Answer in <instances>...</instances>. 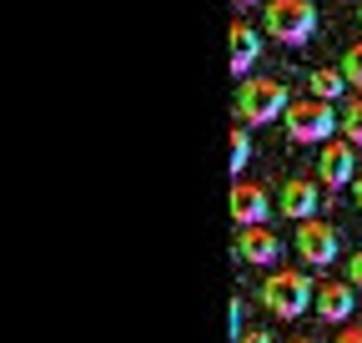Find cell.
I'll return each instance as SVG.
<instances>
[{
  "instance_id": "1",
  "label": "cell",
  "mask_w": 362,
  "mask_h": 343,
  "mask_svg": "<svg viewBox=\"0 0 362 343\" xmlns=\"http://www.w3.org/2000/svg\"><path fill=\"white\" fill-rule=\"evenodd\" d=\"M287 106H292L287 86L272 81V76H247L237 86V116H242V126H267V121L287 116Z\"/></svg>"
},
{
  "instance_id": "2",
  "label": "cell",
  "mask_w": 362,
  "mask_h": 343,
  "mask_svg": "<svg viewBox=\"0 0 362 343\" xmlns=\"http://www.w3.org/2000/svg\"><path fill=\"white\" fill-rule=\"evenodd\" d=\"M262 303H267L272 318H302V308L317 303V283L302 268H277L262 283Z\"/></svg>"
},
{
  "instance_id": "3",
  "label": "cell",
  "mask_w": 362,
  "mask_h": 343,
  "mask_svg": "<svg viewBox=\"0 0 362 343\" xmlns=\"http://www.w3.org/2000/svg\"><path fill=\"white\" fill-rule=\"evenodd\" d=\"M262 26H267L272 40H282V46H307L317 35V11H312V0H267Z\"/></svg>"
},
{
  "instance_id": "4",
  "label": "cell",
  "mask_w": 362,
  "mask_h": 343,
  "mask_svg": "<svg viewBox=\"0 0 362 343\" xmlns=\"http://www.w3.org/2000/svg\"><path fill=\"white\" fill-rule=\"evenodd\" d=\"M282 121H287V137H292L297 147H327V137L337 132V111H332V101H317V96L292 101Z\"/></svg>"
},
{
  "instance_id": "5",
  "label": "cell",
  "mask_w": 362,
  "mask_h": 343,
  "mask_svg": "<svg viewBox=\"0 0 362 343\" xmlns=\"http://www.w3.org/2000/svg\"><path fill=\"white\" fill-rule=\"evenodd\" d=\"M297 252H302V263L307 268H327V263H337V252H342V237H337V227L332 223H297Z\"/></svg>"
},
{
  "instance_id": "6",
  "label": "cell",
  "mask_w": 362,
  "mask_h": 343,
  "mask_svg": "<svg viewBox=\"0 0 362 343\" xmlns=\"http://www.w3.org/2000/svg\"><path fill=\"white\" fill-rule=\"evenodd\" d=\"M317 172H322V187L342 192L347 182H357V147L352 142H327L322 157H317Z\"/></svg>"
},
{
  "instance_id": "7",
  "label": "cell",
  "mask_w": 362,
  "mask_h": 343,
  "mask_svg": "<svg viewBox=\"0 0 362 343\" xmlns=\"http://www.w3.org/2000/svg\"><path fill=\"white\" fill-rule=\"evenodd\" d=\"M237 252H242V263H252V268H272L282 257V237L272 232L267 223L262 227H242L237 232Z\"/></svg>"
},
{
  "instance_id": "8",
  "label": "cell",
  "mask_w": 362,
  "mask_h": 343,
  "mask_svg": "<svg viewBox=\"0 0 362 343\" xmlns=\"http://www.w3.org/2000/svg\"><path fill=\"white\" fill-rule=\"evenodd\" d=\"M226 46H232V51H226V66H232V76H242V81H247V71L262 61V30H257V26H247V21H237V26H232V35H226Z\"/></svg>"
},
{
  "instance_id": "9",
  "label": "cell",
  "mask_w": 362,
  "mask_h": 343,
  "mask_svg": "<svg viewBox=\"0 0 362 343\" xmlns=\"http://www.w3.org/2000/svg\"><path fill=\"white\" fill-rule=\"evenodd\" d=\"M232 218H237V227H262V223L272 218V197H267V187L237 182V187H232Z\"/></svg>"
},
{
  "instance_id": "10",
  "label": "cell",
  "mask_w": 362,
  "mask_h": 343,
  "mask_svg": "<svg viewBox=\"0 0 362 343\" xmlns=\"http://www.w3.org/2000/svg\"><path fill=\"white\" fill-rule=\"evenodd\" d=\"M282 212L287 218H297V223H312L317 218V202H322V192H317V182H307V177H292V182H282Z\"/></svg>"
},
{
  "instance_id": "11",
  "label": "cell",
  "mask_w": 362,
  "mask_h": 343,
  "mask_svg": "<svg viewBox=\"0 0 362 343\" xmlns=\"http://www.w3.org/2000/svg\"><path fill=\"white\" fill-rule=\"evenodd\" d=\"M317 313L327 323H347L352 318V283H317Z\"/></svg>"
},
{
  "instance_id": "12",
  "label": "cell",
  "mask_w": 362,
  "mask_h": 343,
  "mask_svg": "<svg viewBox=\"0 0 362 343\" xmlns=\"http://www.w3.org/2000/svg\"><path fill=\"white\" fill-rule=\"evenodd\" d=\"M342 86H347V76L332 71V66H317V71L307 76V91H312L317 101H337V96H342Z\"/></svg>"
},
{
  "instance_id": "13",
  "label": "cell",
  "mask_w": 362,
  "mask_h": 343,
  "mask_svg": "<svg viewBox=\"0 0 362 343\" xmlns=\"http://www.w3.org/2000/svg\"><path fill=\"white\" fill-rule=\"evenodd\" d=\"M342 142L362 147V96H352V101L342 106Z\"/></svg>"
},
{
  "instance_id": "14",
  "label": "cell",
  "mask_w": 362,
  "mask_h": 343,
  "mask_svg": "<svg viewBox=\"0 0 362 343\" xmlns=\"http://www.w3.org/2000/svg\"><path fill=\"white\" fill-rule=\"evenodd\" d=\"M226 152H232V172H247V162H252V137L242 132V126L232 132V147H226Z\"/></svg>"
},
{
  "instance_id": "15",
  "label": "cell",
  "mask_w": 362,
  "mask_h": 343,
  "mask_svg": "<svg viewBox=\"0 0 362 343\" xmlns=\"http://www.w3.org/2000/svg\"><path fill=\"white\" fill-rule=\"evenodd\" d=\"M342 76H347V86H357V91H362V40H357V46H347V56H342Z\"/></svg>"
},
{
  "instance_id": "16",
  "label": "cell",
  "mask_w": 362,
  "mask_h": 343,
  "mask_svg": "<svg viewBox=\"0 0 362 343\" xmlns=\"http://www.w3.org/2000/svg\"><path fill=\"white\" fill-rule=\"evenodd\" d=\"M347 283H352V288H362V247L347 257Z\"/></svg>"
},
{
  "instance_id": "17",
  "label": "cell",
  "mask_w": 362,
  "mask_h": 343,
  "mask_svg": "<svg viewBox=\"0 0 362 343\" xmlns=\"http://www.w3.org/2000/svg\"><path fill=\"white\" fill-rule=\"evenodd\" d=\"M237 343H272V333H262V328H247V333H237Z\"/></svg>"
},
{
  "instance_id": "18",
  "label": "cell",
  "mask_w": 362,
  "mask_h": 343,
  "mask_svg": "<svg viewBox=\"0 0 362 343\" xmlns=\"http://www.w3.org/2000/svg\"><path fill=\"white\" fill-rule=\"evenodd\" d=\"M332 343H362V328H342V333H337Z\"/></svg>"
},
{
  "instance_id": "19",
  "label": "cell",
  "mask_w": 362,
  "mask_h": 343,
  "mask_svg": "<svg viewBox=\"0 0 362 343\" xmlns=\"http://www.w3.org/2000/svg\"><path fill=\"white\" fill-rule=\"evenodd\" d=\"M352 202L362 207V172H357V182H352Z\"/></svg>"
},
{
  "instance_id": "20",
  "label": "cell",
  "mask_w": 362,
  "mask_h": 343,
  "mask_svg": "<svg viewBox=\"0 0 362 343\" xmlns=\"http://www.w3.org/2000/svg\"><path fill=\"white\" fill-rule=\"evenodd\" d=\"M232 6H237V11H252V6H262V0H232Z\"/></svg>"
},
{
  "instance_id": "21",
  "label": "cell",
  "mask_w": 362,
  "mask_h": 343,
  "mask_svg": "<svg viewBox=\"0 0 362 343\" xmlns=\"http://www.w3.org/2000/svg\"><path fill=\"white\" fill-rule=\"evenodd\" d=\"M292 343H312V338H292Z\"/></svg>"
},
{
  "instance_id": "22",
  "label": "cell",
  "mask_w": 362,
  "mask_h": 343,
  "mask_svg": "<svg viewBox=\"0 0 362 343\" xmlns=\"http://www.w3.org/2000/svg\"><path fill=\"white\" fill-rule=\"evenodd\" d=\"M357 21H362V11H357Z\"/></svg>"
},
{
  "instance_id": "23",
  "label": "cell",
  "mask_w": 362,
  "mask_h": 343,
  "mask_svg": "<svg viewBox=\"0 0 362 343\" xmlns=\"http://www.w3.org/2000/svg\"><path fill=\"white\" fill-rule=\"evenodd\" d=\"M342 6H347V0H342Z\"/></svg>"
}]
</instances>
